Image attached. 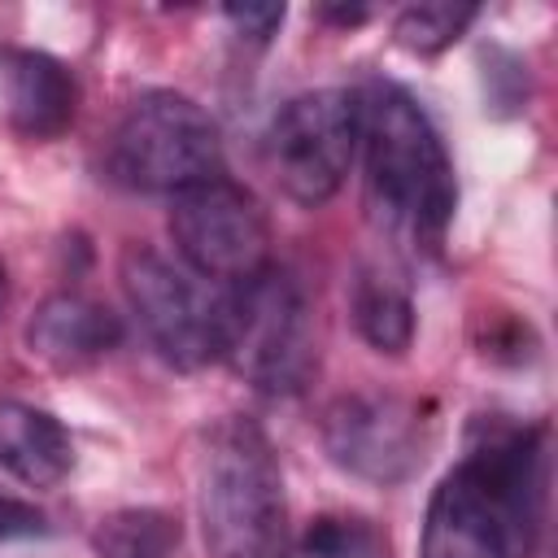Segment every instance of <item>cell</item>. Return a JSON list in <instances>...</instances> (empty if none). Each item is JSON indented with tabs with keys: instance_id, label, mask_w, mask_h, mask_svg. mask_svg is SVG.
<instances>
[{
	"instance_id": "cell-2",
	"label": "cell",
	"mask_w": 558,
	"mask_h": 558,
	"mask_svg": "<svg viewBox=\"0 0 558 558\" xmlns=\"http://www.w3.org/2000/svg\"><path fill=\"white\" fill-rule=\"evenodd\" d=\"M196 514L209 558H288V497L270 436L227 414L201 436Z\"/></svg>"
},
{
	"instance_id": "cell-21",
	"label": "cell",
	"mask_w": 558,
	"mask_h": 558,
	"mask_svg": "<svg viewBox=\"0 0 558 558\" xmlns=\"http://www.w3.org/2000/svg\"><path fill=\"white\" fill-rule=\"evenodd\" d=\"M318 17H323V22H340V26H357V22L366 17V9H362V4H349V9H344V4H340V9H318Z\"/></svg>"
},
{
	"instance_id": "cell-10",
	"label": "cell",
	"mask_w": 558,
	"mask_h": 558,
	"mask_svg": "<svg viewBox=\"0 0 558 558\" xmlns=\"http://www.w3.org/2000/svg\"><path fill=\"white\" fill-rule=\"evenodd\" d=\"M418 558H514L506 523L466 462H458L427 501Z\"/></svg>"
},
{
	"instance_id": "cell-11",
	"label": "cell",
	"mask_w": 558,
	"mask_h": 558,
	"mask_svg": "<svg viewBox=\"0 0 558 558\" xmlns=\"http://www.w3.org/2000/svg\"><path fill=\"white\" fill-rule=\"evenodd\" d=\"M0 83H4V109L17 135L52 140L74 122L78 87L57 57L39 48H0Z\"/></svg>"
},
{
	"instance_id": "cell-15",
	"label": "cell",
	"mask_w": 558,
	"mask_h": 558,
	"mask_svg": "<svg viewBox=\"0 0 558 558\" xmlns=\"http://www.w3.org/2000/svg\"><path fill=\"white\" fill-rule=\"evenodd\" d=\"M183 527L170 510L157 506H126L96 523L92 549L96 558H174Z\"/></svg>"
},
{
	"instance_id": "cell-17",
	"label": "cell",
	"mask_w": 558,
	"mask_h": 558,
	"mask_svg": "<svg viewBox=\"0 0 558 558\" xmlns=\"http://www.w3.org/2000/svg\"><path fill=\"white\" fill-rule=\"evenodd\" d=\"M475 13H480L475 4H410V9L397 13L392 35H397L401 48L432 57V52L449 48L475 22Z\"/></svg>"
},
{
	"instance_id": "cell-22",
	"label": "cell",
	"mask_w": 558,
	"mask_h": 558,
	"mask_svg": "<svg viewBox=\"0 0 558 558\" xmlns=\"http://www.w3.org/2000/svg\"><path fill=\"white\" fill-rule=\"evenodd\" d=\"M4 301H9V275H4V262H0V310H4Z\"/></svg>"
},
{
	"instance_id": "cell-20",
	"label": "cell",
	"mask_w": 558,
	"mask_h": 558,
	"mask_svg": "<svg viewBox=\"0 0 558 558\" xmlns=\"http://www.w3.org/2000/svg\"><path fill=\"white\" fill-rule=\"evenodd\" d=\"M222 17L253 44H266L283 26V4H227Z\"/></svg>"
},
{
	"instance_id": "cell-12",
	"label": "cell",
	"mask_w": 558,
	"mask_h": 558,
	"mask_svg": "<svg viewBox=\"0 0 558 558\" xmlns=\"http://www.w3.org/2000/svg\"><path fill=\"white\" fill-rule=\"evenodd\" d=\"M26 344L57 371H83L122 344V323L109 305L83 292H57L31 314Z\"/></svg>"
},
{
	"instance_id": "cell-5",
	"label": "cell",
	"mask_w": 558,
	"mask_h": 558,
	"mask_svg": "<svg viewBox=\"0 0 558 558\" xmlns=\"http://www.w3.org/2000/svg\"><path fill=\"white\" fill-rule=\"evenodd\" d=\"M357 153V92L318 87L292 96L266 131V166L279 192L305 209L331 201Z\"/></svg>"
},
{
	"instance_id": "cell-14",
	"label": "cell",
	"mask_w": 558,
	"mask_h": 558,
	"mask_svg": "<svg viewBox=\"0 0 558 558\" xmlns=\"http://www.w3.org/2000/svg\"><path fill=\"white\" fill-rule=\"evenodd\" d=\"M349 310H353V327L357 336L375 349V353H405L414 340V301L405 279L384 266V262H366L353 275V292H349Z\"/></svg>"
},
{
	"instance_id": "cell-6",
	"label": "cell",
	"mask_w": 558,
	"mask_h": 558,
	"mask_svg": "<svg viewBox=\"0 0 558 558\" xmlns=\"http://www.w3.org/2000/svg\"><path fill=\"white\" fill-rule=\"evenodd\" d=\"M118 275L140 327L170 366L201 371L222 357V292H209L201 275L148 244H131Z\"/></svg>"
},
{
	"instance_id": "cell-7",
	"label": "cell",
	"mask_w": 558,
	"mask_h": 558,
	"mask_svg": "<svg viewBox=\"0 0 558 558\" xmlns=\"http://www.w3.org/2000/svg\"><path fill=\"white\" fill-rule=\"evenodd\" d=\"M170 235L192 275L240 283L270 266V218L235 179H205L170 201Z\"/></svg>"
},
{
	"instance_id": "cell-16",
	"label": "cell",
	"mask_w": 558,
	"mask_h": 558,
	"mask_svg": "<svg viewBox=\"0 0 558 558\" xmlns=\"http://www.w3.org/2000/svg\"><path fill=\"white\" fill-rule=\"evenodd\" d=\"M296 558H388V536L362 514H318L301 532Z\"/></svg>"
},
{
	"instance_id": "cell-9",
	"label": "cell",
	"mask_w": 558,
	"mask_h": 558,
	"mask_svg": "<svg viewBox=\"0 0 558 558\" xmlns=\"http://www.w3.org/2000/svg\"><path fill=\"white\" fill-rule=\"evenodd\" d=\"M331 462L366 484H401L427 449V418L397 392H344L323 414Z\"/></svg>"
},
{
	"instance_id": "cell-13",
	"label": "cell",
	"mask_w": 558,
	"mask_h": 558,
	"mask_svg": "<svg viewBox=\"0 0 558 558\" xmlns=\"http://www.w3.org/2000/svg\"><path fill=\"white\" fill-rule=\"evenodd\" d=\"M0 466L31 488H52L74 466L65 423L26 401H0Z\"/></svg>"
},
{
	"instance_id": "cell-8",
	"label": "cell",
	"mask_w": 558,
	"mask_h": 558,
	"mask_svg": "<svg viewBox=\"0 0 558 558\" xmlns=\"http://www.w3.org/2000/svg\"><path fill=\"white\" fill-rule=\"evenodd\" d=\"M549 427L545 423H514V418H480L466 440V466L493 497L510 554L532 558L545 523V497H549Z\"/></svg>"
},
{
	"instance_id": "cell-18",
	"label": "cell",
	"mask_w": 558,
	"mask_h": 558,
	"mask_svg": "<svg viewBox=\"0 0 558 558\" xmlns=\"http://www.w3.org/2000/svg\"><path fill=\"white\" fill-rule=\"evenodd\" d=\"M484 100L488 113L497 118H514L527 109L532 96V78H527V61L510 48H484Z\"/></svg>"
},
{
	"instance_id": "cell-1",
	"label": "cell",
	"mask_w": 558,
	"mask_h": 558,
	"mask_svg": "<svg viewBox=\"0 0 558 558\" xmlns=\"http://www.w3.org/2000/svg\"><path fill=\"white\" fill-rule=\"evenodd\" d=\"M357 148L366 153V192L379 222L418 248H440L458 183L423 105L397 83H366L357 92Z\"/></svg>"
},
{
	"instance_id": "cell-4",
	"label": "cell",
	"mask_w": 558,
	"mask_h": 558,
	"mask_svg": "<svg viewBox=\"0 0 558 558\" xmlns=\"http://www.w3.org/2000/svg\"><path fill=\"white\" fill-rule=\"evenodd\" d=\"M105 170L131 192H187L222 174L218 122L183 92H144L109 135Z\"/></svg>"
},
{
	"instance_id": "cell-19",
	"label": "cell",
	"mask_w": 558,
	"mask_h": 558,
	"mask_svg": "<svg viewBox=\"0 0 558 558\" xmlns=\"http://www.w3.org/2000/svg\"><path fill=\"white\" fill-rule=\"evenodd\" d=\"M44 532H48V519L35 501L0 493V541H26V536H44Z\"/></svg>"
},
{
	"instance_id": "cell-3",
	"label": "cell",
	"mask_w": 558,
	"mask_h": 558,
	"mask_svg": "<svg viewBox=\"0 0 558 558\" xmlns=\"http://www.w3.org/2000/svg\"><path fill=\"white\" fill-rule=\"evenodd\" d=\"M222 357L270 397H296L314 379V310L292 270L270 262L222 292Z\"/></svg>"
}]
</instances>
